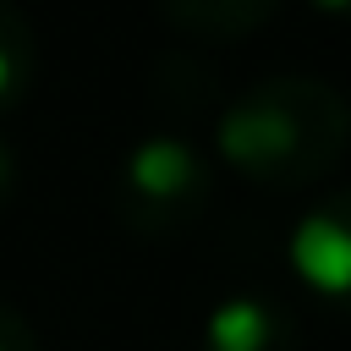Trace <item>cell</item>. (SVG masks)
Masks as SVG:
<instances>
[{"label": "cell", "mask_w": 351, "mask_h": 351, "mask_svg": "<svg viewBox=\"0 0 351 351\" xmlns=\"http://www.w3.org/2000/svg\"><path fill=\"white\" fill-rule=\"evenodd\" d=\"M11 186H16V159H11V148L0 143V203L11 197Z\"/></svg>", "instance_id": "8"}, {"label": "cell", "mask_w": 351, "mask_h": 351, "mask_svg": "<svg viewBox=\"0 0 351 351\" xmlns=\"http://www.w3.org/2000/svg\"><path fill=\"white\" fill-rule=\"evenodd\" d=\"M203 203H208V165L186 137L154 132L126 154L115 181V208L132 230L143 236L181 230L203 214Z\"/></svg>", "instance_id": "2"}, {"label": "cell", "mask_w": 351, "mask_h": 351, "mask_svg": "<svg viewBox=\"0 0 351 351\" xmlns=\"http://www.w3.org/2000/svg\"><path fill=\"white\" fill-rule=\"evenodd\" d=\"M0 351H38V335H33L27 313L11 307V302H0Z\"/></svg>", "instance_id": "7"}, {"label": "cell", "mask_w": 351, "mask_h": 351, "mask_svg": "<svg viewBox=\"0 0 351 351\" xmlns=\"http://www.w3.org/2000/svg\"><path fill=\"white\" fill-rule=\"evenodd\" d=\"M291 346H296L291 313L258 291H236L214 302L203 318V351H291Z\"/></svg>", "instance_id": "4"}, {"label": "cell", "mask_w": 351, "mask_h": 351, "mask_svg": "<svg viewBox=\"0 0 351 351\" xmlns=\"http://www.w3.org/2000/svg\"><path fill=\"white\" fill-rule=\"evenodd\" d=\"M285 258H291L296 280H302L318 302L351 313V181L335 186V192H324V197L291 225Z\"/></svg>", "instance_id": "3"}, {"label": "cell", "mask_w": 351, "mask_h": 351, "mask_svg": "<svg viewBox=\"0 0 351 351\" xmlns=\"http://www.w3.org/2000/svg\"><path fill=\"white\" fill-rule=\"evenodd\" d=\"M27 71H33V22L0 0V104L22 93Z\"/></svg>", "instance_id": "6"}, {"label": "cell", "mask_w": 351, "mask_h": 351, "mask_svg": "<svg viewBox=\"0 0 351 351\" xmlns=\"http://www.w3.org/2000/svg\"><path fill=\"white\" fill-rule=\"evenodd\" d=\"M280 5L269 0H176V5H159V16L181 33H197V38H236L247 27H263Z\"/></svg>", "instance_id": "5"}, {"label": "cell", "mask_w": 351, "mask_h": 351, "mask_svg": "<svg viewBox=\"0 0 351 351\" xmlns=\"http://www.w3.org/2000/svg\"><path fill=\"white\" fill-rule=\"evenodd\" d=\"M219 154L230 170L263 186H307L329 176L351 148V104L335 82L280 71L241 88L219 110Z\"/></svg>", "instance_id": "1"}]
</instances>
